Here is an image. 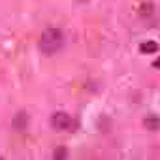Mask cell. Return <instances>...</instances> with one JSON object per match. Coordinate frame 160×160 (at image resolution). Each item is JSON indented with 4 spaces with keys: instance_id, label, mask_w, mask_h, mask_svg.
<instances>
[{
    "instance_id": "obj_1",
    "label": "cell",
    "mask_w": 160,
    "mask_h": 160,
    "mask_svg": "<svg viewBox=\"0 0 160 160\" xmlns=\"http://www.w3.org/2000/svg\"><path fill=\"white\" fill-rule=\"evenodd\" d=\"M64 47V32L60 28H45L40 38V49L45 55H55Z\"/></svg>"
},
{
    "instance_id": "obj_2",
    "label": "cell",
    "mask_w": 160,
    "mask_h": 160,
    "mask_svg": "<svg viewBox=\"0 0 160 160\" xmlns=\"http://www.w3.org/2000/svg\"><path fill=\"white\" fill-rule=\"evenodd\" d=\"M51 126H53L55 130L64 132V130H73V128H75V122H73V119H72L68 113L58 111V113H55V115L51 117Z\"/></svg>"
},
{
    "instance_id": "obj_3",
    "label": "cell",
    "mask_w": 160,
    "mask_h": 160,
    "mask_svg": "<svg viewBox=\"0 0 160 160\" xmlns=\"http://www.w3.org/2000/svg\"><path fill=\"white\" fill-rule=\"evenodd\" d=\"M12 126H13L15 132H25L27 126H28V113L23 111V109L19 113H15V117L12 119Z\"/></svg>"
},
{
    "instance_id": "obj_4",
    "label": "cell",
    "mask_w": 160,
    "mask_h": 160,
    "mask_svg": "<svg viewBox=\"0 0 160 160\" xmlns=\"http://www.w3.org/2000/svg\"><path fill=\"white\" fill-rule=\"evenodd\" d=\"M143 126H145L147 130H151V132H158V130H160V117H156V115L145 117V119H143Z\"/></svg>"
},
{
    "instance_id": "obj_5",
    "label": "cell",
    "mask_w": 160,
    "mask_h": 160,
    "mask_svg": "<svg viewBox=\"0 0 160 160\" xmlns=\"http://www.w3.org/2000/svg\"><path fill=\"white\" fill-rule=\"evenodd\" d=\"M139 51H141V53H147V55L156 53V51H158V43H156V42H143V43L139 45Z\"/></svg>"
},
{
    "instance_id": "obj_6",
    "label": "cell",
    "mask_w": 160,
    "mask_h": 160,
    "mask_svg": "<svg viewBox=\"0 0 160 160\" xmlns=\"http://www.w3.org/2000/svg\"><path fill=\"white\" fill-rule=\"evenodd\" d=\"M53 156H55V158H66V156H68L66 147H57V149H55V152H53Z\"/></svg>"
},
{
    "instance_id": "obj_7",
    "label": "cell",
    "mask_w": 160,
    "mask_h": 160,
    "mask_svg": "<svg viewBox=\"0 0 160 160\" xmlns=\"http://www.w3.org/2000/svg\"><path fill=\"white\" fill-rule=\"evenodd\" d=\"M149 13H152V4H149V2H147V4H143V6H141V15L145 17V15H149Z\"/></svg>"
},
{
    "instance_id": "obj_8",
    "label": "cell",
    "mask_w": 160,
    "mask_h": 160,
    "mask_svg": "<svg viewBox=\"0 0 160 160\" xmlns=\"http://www.w3.org/2000/svg\"><path fill=\"white\" fill-rule=\"evenodd\" d=\"M152 66H154V68H160V58H158V60H154V62H152Z\"/></svg>"
},
{
    "instance_id": "obj_9",
    "label": "cell",
    "mask_w": 160,
    "mask_h": 160,
    "mask_svg": "<svg viewBox=\"0 0 160 160\" xmlns=\"http://www.w3.org/2000/svg\"><path fill=\"white\" fill-rule=\"evenodd\" d=\"M79 2H87V0H79Z\"/></svg>"
}]
</instances>
